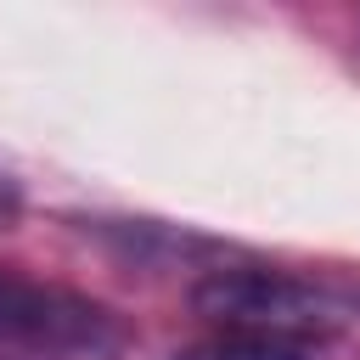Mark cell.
<instances>
[{
  "label": "cell",
  "instance_id": "cell-1",
  "mask_svg": "<svg viewBox=\"0 0 360 360\" xmlns=\"http://www.w3.org/2000/svg\"><path fill=\"white\" fill-rule=\"evenodd\" d=\"M191 309L202 321H214L219 332H248V338H276V343H298L309 349L315 338H332L343 326V304L315 287L298 281L287 270H208L191 287Z\"/></svg>",
  "mask_w": 360,
  "mask_h": 360
},
{
  "label": "cell",
  "instance_id": "cell-2",
  "mask_svg": "<svg viewBox=\"0 0 360 360\" xmlns=\"http://www.w3.org/2000/svg\"><path fill=\"white\" fill-rule=\"evenodd\" d=\"M124 326L84 292L0 270V360H112Z\"/></svg>",
  "mask_w": 360,
  "mask_h": 360
},
{
  "label": "cell",
  "instance_id": "cell-3",
  "mask_svg": "<svg viewBox=\"0 0 360 360\" xmlns=\"http://www.w3.org/2000/svg\"><path fill=\"white\" fill-rule=\"evenodd\" d=\"M169 360H309V349L276 343V338H248V332H214L202 343L174 349Z\"/></svg>",
  "mask_w": 360,
  "mask_h": 360
},
{
  "label": "cell",
  "instance_id": "cell-4",
  "mask_svg": "<svg viewBox=\"0 0 360 360\" xmlns=\"http://www.w3.org/2000/svg\"><path fill=\"white\" fill-rule=\"evenodd\" d=\"M17 219V191H11V180H0V231Z\"/></svg>",
  "mask_w": 360,
  "mask_h": 360
}]
</instances>
